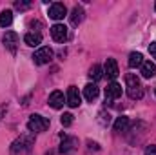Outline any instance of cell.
Instances as JSON below:
<instances>
[{
    "instance_id": "28",
    "label": "cell",
    "mask_w": 156,
    "mask_h": 155,
    "mask_svg": "<svg viewBox=\"0 0 156 155\" xmlns=\"http://www.w3.org/2000/svg\"><path fill=\"white\" fill-rule=\"evenodd\" d=\"M154 11H156V4H154Z\"/></svg>"
},
{
    "instance_id": "11",
    "label": "cell",
    "mask_w": 156,
    "mask_h": 155,
    "mask_svg": "<svg viewBox=\"0 0 156 155\" xmlns=\"http://www.w3.org/2000/svg\"><path fill=\"white\" fill-rule=\"evenodd\" d=\"M64 102H66V97H64V93L62 91H53L51 95H49V106L53 108V110H60L62 106H64Z\"/></svg>"
},
{
    "instance_id": "22",
    "label": "cell",
    "mask_w": 156,
    "mask_h": 155,
    "mask_svg": "<svg viewBox=\"0 0 156 155\" xmlns=\"http://www.w3.org/2000/svg\"><path fill=\"white\" fill-rule=\"evenodd\" d=\"M29 6H31V2H15V7H16V9H20V11L27 9Z\"/></svg>"
},
{
    "instance_id": "13",
    "label": "cell",
    "mask_w": 156,
    "mask_h": 155,
    "mask_svg": "<svg viewBox=\"0 0 156 155\" xmlns=\"http://www.w3.org/2000/svg\"><path fill=\"white\" fill-rule=\"evenodd\" d=\"M2 42H4V46L7 47V49H15L16 47V44H18V35L15 33V31H7L5 35H4V39H2Z\"/></svg>"
},
{
    "instance_id": "2",
    "label": "cell",
    "mask_w": 156,
    "mask_h": 155,
    "mask_svg": "<svg viewBox=\"0 0 156 155\" xmlns=\"http://www.w3.org/2000/svg\"><path fill=\"white\" fill-rule=\"evenodd\" d=\"M35 142V137L33 135H22L18 137L13 144H11V155H22L24 152H27Z\"/></svg>"
},
{
    "instance_id": "25",
    "label": "cell",
    "mask_w": 156,
    "mask_h": 155,
    "mask_svg": "<svg viewBox=\"0 0 156 155\" xmlns=\"http://www.w3.org/2000/svg\"><path fill=\"white\" fill-rule=\"evenodd\" d=\"M149 53H151L153 59H156V42H153V44L149 46Z\"/></svg>"
},
{
    "instance_id": "3",
    "label": "cell",
    "mask_w": 156,
    "mask_h": 155,
    "mask_svg": "<svg viewBox=\"0 0 156 155\" xmlns=\"http://www.w3.org/2000/svg\"><path fill=\"white\" fill-rule=\"evenodd\" d=\"M27 128H29V131H33V133H40V131H45L47 128H49V119H45V117L42 115H31L29 117V120H27Z\"/></svg>"
},
{
    "instance_id": "27",
    "label": "cell",
    "mask_w": 156,
    "mask_h": 155,
    "mask_svg": "<svg viewBox=\"0 0 156 155\" xmlns=\"http://www.w3.org/2000/svg\"><path fill=\"white\" fill-rule=\"evenodd\" d=\"M5 112H7V104H2V106H0V119L5 115Z\"/></svg>"
},
{
    "instance_id": "4",
    "label": "cell",
    "mask_w": 156,
    "mask_h": 155,
    "mask_svg": "<svg viewBox=\"0 0 156 155\" xmlns=\"http://www.w3.org/2000/svg\"><path fill=\"white\" fill-rule=\"evenodd\" d=\"M51 59H53V49L47 47V46L40 47V49H37V51L33 53V62H35L37 66H44V64H47Z\"/></svg>"
},
{
    "instance_id": "26",
    "label": "cell",
    "mask_w": 156,
    "mask_h": 155,
    "mask_svg": "<svg viewBox=\"0 0 156 155\" xmlns=\"http://www.w3.org/2000/svg\"><path fill=\"white\" fill-rule=\"evenodd\" d=\"M87 146H89V150H96V152H98V150H100V146H98V144H96V142H91V141H89V142H87Z\"/></svg>"
},
{
    "instance_id": "19",
    "label": "cell",
    "mask_w": 156,
    "mask_h": 155,
    "mask_svg": "<svg viewBox=\"0 0 156 155\" xmlns=\"http://www.w3.org/2000/svg\"><path fill=\"white\" fill-rule=\"evenodd\" d=\"M11 22H13V11L4 9L0 13V28H7V26H11Z\"/></svg>"
},
{
    "instance_id": "20",
    "label": "cell",
    "mask_w": 156,
    "mask_h": 155,
    "mask_svg": "<svg viewBox=\"0 0 156 155\" xmlns=\"http://www.w3.org/2000/svg\"><path fill=\"white\" fill-rule=\"evenodd\" d=\"M89 77L93 78V80H100V78L104 77V70H102L98 64H94V66L89 70Z\"/></svg>"
},
{
    "instance_id": "8",
    "label": "cell",
    "mask_w": 156,
    "mask_h": 155,
    "mask_svg": "<svg viewBox=\"0 0 156 155\" xmlns=\"http://www.w3.org/2000/svg\"><path fill=\"white\" fill-rule=\"evenodd\" d=\"M118 97H122V86L113 80V82L105 88V102H111V100H115Z\"/></svg>"
},
{
    "instance_id": "14",
    "label": "cell",
    "mask_w": 156,
    "mask_h": 155,
    "mask_svg": "<svg viewBox=\"0 0 156 155\" xmlns=\"http://www.w3.org/2000/svg\"><path fill=\"white\" fill-rule=\"evenodd\" d=\"M24 42L27 44V46H31V47H37L42 44V35H40L38 31L35 33V31H29V33H26L24 35Z\"/></svg>"
},
{
    "instance_id": "17",
    "label": "cell",
    "mask_w": 156,
    "mask_h": 155,
    "mask_svg": "<svg viewBox=\"0 0 156 155\" xmlns=\"http://www.w3.org/2000/svg\"><path fill=\"white\" fill-rule=\"evenodd\" d=\"M127 64H129V68H140V66L144 64V57H142V53H138V51H133V53L129 55V60H127Z\"/></svg>"
},
{
    "instance_id": "16",
    "label": "cell",
    "mask_w": 156,
    "mask_h": 155,
    "mask_svg": "<svg viewBox=\"0 0 156 155\" xmlns=\"http://www.w3.org/2000/svg\"><path fill=\"white\" fill-rule=\"evenodd\" d=\"M154 75H156V64L154 62H151V60L144 62V64H142V77L144 78H153Z\"/></svg>"
},
{
    "instance_id": "1",
    "label": "cell",
    "mask_w": 156,
    "mask_h": 155,
    "mask_svg": "<svg viewBox=\"0 0 156 155\" xmlns=\"http://www.w3.org/2000/svg\"><path fill=\"white\" fill-rule=\"evenodd\" d=\"M125 86H127V95H129V99L138 100V99L144 97L142 82H140V78L136 77L134 73H127V75H125Z\"/></svg>"
},
{
    "instance_id": "10",
    "label": "cell",
    "mask_w": 156,
    "mask_h": 155,
    "mask_svg": "<svg viewBox=\"0 0 156 155\" xmlns=\"http://www.w3.org/2000/svg\"><path fill=\"white\" fill-rule=\"evenodd\" d=\"M104 73H105L109 78H113V80L120 75V70H118V64H116V60H115V59H107V60H105Z\"/></svg>"
},
{
    "instance_id": "12",
    "label": "cell",
    "mask_w": 156,
    "mask_h": 155,
    "mask_svg": "<svg viewBox=\"0 0 156 155\" xmlns=\"http://www.w3.org/2000/svg\"><path fill=\"white\" fill-rule=\"evenodd\" d=\"M98 93H100V89H98V86H96L94 82H89V84L83 88V97H85V100H89V102L96 100Z\"/></svg>"
},
{
    "instance_id": "5",
    "label": "cell",
    "mask_w": 156,
    "mask_h": 155,
    "mask_svg": "<svg viewBox=\"0 0 156 155\" xmlns=\"http://www.w3.org/2000/svg\"><path fill=\"white\" fill-rule=\"evenodd\" d=\"M66 15H67V7H66L62 2H55V4L49 6V18H53V20H62Z\"/></svg>"
},
{
    "instance_id": "15",
    "label": "cell",
    "mask_w": 156,
    "mask_h": 155,
    "mask_svg": "<svg viewBox=\"0 0 156 155\" xmlns=\"http://www.w3.org/2000/svg\"><path fill=\"white\" fill-rule=\"evenodd\" d=\"M83 15H85V13H83V7H82V6H75L73 11H71V15H69L71 24H73V26H78V24L83 20Z\"/></svg>"
},
{
    "instance_id": "6",
    "label": "cell",
    "mask_w": 156,
    "mask_h": 155,
    "mask_svg": "<svg viewBox=\"0 0 156 155\" xmlns=\"http://www.w3.org/2000/svg\"><path fill=\"white\" fill-rule=\"evenodd\" d=\"M78 146V141L75 137H67V135H62V144H60V153L64 155H69L76 150Z\"/></svg>"
},
{
    "instance_id": "18",
    "label": "cell",
    "mask_w": 156,
    "mask_h": 155,
    "mask_svg": "<svg viewBox=\"0 0 156 155\" xmlns=\"http://www.w3.org/2000/svg\"><path fill=\"white\" fill-rule=\"evenodd\" d=\"M129 117H118L116 120H115V131H118V133H123V131H127V128H129Z\"/></svg>"
},
{
    "instance_id": "21",
    "label": "cell",
    "mask_w": 156,
    "mask_h": 155,
    "mask_svg": "<svg viewBox=\"0 0 156 155\" xmlns=\"http://www.w3.org/2000/svg\"><path fill=\"white\" fill-rule=\"evenodd\" d=\"M60 122H62V126H71L73 124V113H64L62 115V119H60Z\"/></svg>"
},
{
    "instance_id": "23",
    "label": "cell",
    "mask_w": 156,
    "mask_h": 155,
    "mask_svg": "<svg viewBox=\"0 0 156 155\" xmlns=\"http://www.w3.org/2000/svg\"><path fill=\"white\" fill-rule=\"evenodd\" d=\"M100 117H102V119H100V122H102L104 126L111 122V115H109V113H107V115H105V113H100Z\"/></svg>"
},
{
    "instance_id": "9",
    "label": "cell",
    "mask_w": 156,
    "mask_h": 155,
    "mask_svg": "<svg viewBox=\"0 0 156 155\" xmlns=\"http://www.w3.org/2000/svg\"><path fill=\"white\" fill-rule=\"evenodd\" d=\"M67 104L71 106V108H78L80 104H82V97H80V93H78V88L76 86H69V89H67Z\"/></svg>"
},
{
    "instance_id": "7",
    "label": "cell",
    "mask_w": 156,
    "mask_h": 155,
    "mask_svg": "<svg viewBox=\"0 0 156 155\" xmlns=\"http://www.w3.org/2000/svg\"><path fill=\"white\" fill-rule=\"evenodd\" d=\"M51 37L55 42H66L67 40V28L64 24H55L51 28Z\"/></svg>"
},
{
    "instance_id": "24",
    "label": "cell",
    "mask_w": 156,
    "mask_h": 155,
    "mask_svg": "<svg viewBox=\"0 0 156 155\" xmlns=\"http://www.w3.org/2000/svg\"><path fill=\"white\" fill-rule=\"evenodd\" d=\"M145 155H156V144H153V146H147Z\"/></svg>"
}]
</instances>
